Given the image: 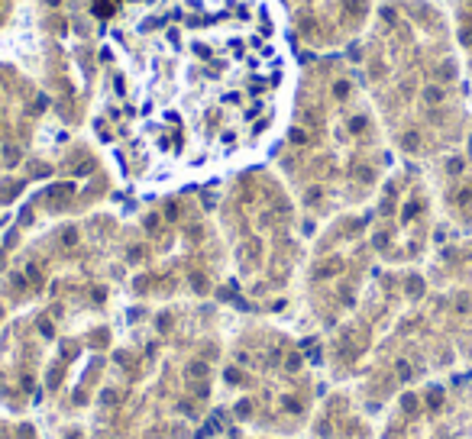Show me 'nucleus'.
<instances>
[{
  "instance_id": "f257e3e1",
  "label": "nucleus",
  "mask_w": 472,
  "mask_h": 439,
  "mask_svg": "<svg viewBox=\"0 0 472 439\" xmlns=\"http://www.w3.org/2000/svg\"><path fill=\"white\" fill-rule=\"evenodd\" d=\"M107 46L120 65V129L149 178L256 152L291 81L275 0H133Z\"/></svg>"
},
{
  "instance_id": "f03ea898",
  "label": "nucleus",
  "mask_w": 472,
  "mask_h": 439,
  "mask_svg": "<svg viewBox=\"0 0 472 439\" xmlns=\"http://www.w3.org/2000/svg\"><path fill=\"white\" fill-rule=\"evenodd\" d=\"M204 372H207V368L200 365V362H194V365H188V375H191V378H197V375H204Z\"/></svg>"
},
{
  "instance_id": "7ed1b4c3",
  "label": "nucleus",
  "mask_w": 472,
  "mask_h": 439,
  "mask_svg": "<svg viewBox=\"0 0 472 439\" xmlns=\"http://www.w3.org/2000/svg\"><path fill=\"white\" fill-rule=\"evenodd\" d=\"M100 400H104V404H113V400H117V394H113V391H104Z\"/></svg>"
}]
</instances>
